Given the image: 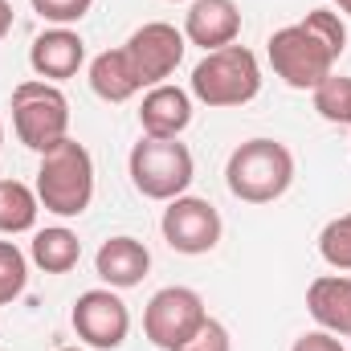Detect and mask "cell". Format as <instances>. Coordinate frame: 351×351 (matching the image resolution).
I'll list each match as a JSON object with an SVG mask.
<instances>
[{"label":"cell","instance_id":"1","mask_svg":"<svg viewBox=\"0 0 351 351\" xmlns=\"http://www.w3.org/2000/svg\"><path fill=\"white\" fill-rule=\"evenodd\" d=\"M348 49V25L331 8H311L298 25H286L269 37V66L294 90H315L335 74L339 53Z\"/></svg>","mask_w":351,"mask_h":351},{"label":"cell","instance_id":"2","mask_svg":"<svg viewBox=\"0 0 351 351\" xmlns=\"http://www.w3.org/2000/svg\"><path fill=\"white\" fill-rule=\"evenodd\" d=\"M37 200L53 217H82L94 200V160L78 139H62L41 152L37 164Z\"/></svg>","mask_w":351,"mask_h":351},{"label":"cell","instance_id":"3","mask_svg":"<svg viewBox=\"0 0 351 351\" xmlns=\"http://www.w3.org/2000/svg\"><path fill=\"white\" fill-rule=\"evenodd\" d=\"M225 184L245 204H274L294 184V156L278 139H245L225 164Z\"/></svg>","mask_w":351,"mask_h":351},{"label":"cell","instance_id":"4","mask_svg":"<svg viewBox=\"0 0 351 351\" xmlns=\"http://www.w3.org/2000/svg\"><path fill=\"white\" fill-rule=\"evenodd\" d=\"M262 94V66L254 58V49L245 45H225L213 49L196 62L192 70V98H200L204 106H245Z\"/></svg>","mask_w":351,"mask_h":351},{"label":"cell","instance_id":"5","mask_svg":"<svg viewBox=\"0 0 351 351\" xmlns=\"http://www.w3.org/2000/svg\"><path fill=\"white\" fill-rule=\"evenodd\" d=\"M12 131L29 152H49L70 135V102L53 82L25 78L12 90Z\"/></svg>","mask_w":351,"mask_h":351},{"label":"cell","instance_id":"6","mask_svg":"<svg viewBox=\"0 0 351 351\" xmlns=\"http://www.w3.org/2000/svg\"><path fill=\"white\" fill-rule=\"evenodd\" d=\"M127 172L139 196L147 200H176L188 192L196 164H192V152L180 143V139H152L143 135L131 156H127Z\"/></svg>","mask_w":351,"mask_h":351},{"label":"cell","instance_id":"7","mask_svg":"<svg viewBox=\"0 0 351 351\" xmlns=\"http://www.w3.org/2000/svg\"><path fill=\"white\" fill-rule=\"evenodd\" d=\"M204 319H208L204 298L192 286H164L152 294L143 311V335L160 351H176L204 327Z\"/></svg>","mask_w":351,"mask_h":351},{"label":"cell","instance_id":"8","mask_svg":"<svg viewBox=\"0 0 351 351\" xmlns=\"http://www.w3.org/2000/svg\"><path fill=\"white\" fill-rule=\"evenodd\" d=\"M160 229H164V241L172 245L176 254L200 258V254L217 250L225 225H221L217 204H208L204 196H176V200H168V208H164Z\"/></svg>","mask_w":351,"mask_h":351},{"label":"cell","instance_id":"9","mask_svg":"<svg viewBox=\"0 0 351 351\" xmlns=\"http://www.w3.org/2000/svg\"><path fill=\"white\" fill-rule=\"evenodd\" d=\"M78 339L94 351H114L127 343V331H131V311L127 302L110 290V286H98L78 294L74 302V315H70Z\"/></svg>","mask_w":351,"mask_h":351},{"label":"cell","instance_id":"10","mask_svg":"<svg viewBox=\"0 0 351 351\" xmlns=\"http://www.w3.org/2000/svg\"><path fill=\"white\" fill-rule=\"evenodd\" d=\"M123 49L131 53V62H135L143 86H160V82L172 78L176 66L184 62L188 37H184L176 25H168V21H147V25H139V29L127 37Z\"/></svg>","mask_w":351,"mask_h":351},{"label":"cell","instance_id":"11","mask_svg":"<svg viewBox=\"0 0 351 351\" xmlns=\"http://www.w3.org/2000/svg\"><path fill=\"white\" fill-rule=\"evenodd\" d=\"M82 62H86V41H82L74 29L53 25V29H45V33L33 37L29 66H33V74H37L41 82H53V86H58V82L74 78V74L82 70Z\"/></svg>","mask_w":351,"mask_h":351},{"label":"cell","instance_id":"12","mask_svg":"<svg viewBox=\"0 0 351 351\" xmlns=\"http://www.w3.org/2000/svg\"><path fill=\"white\" fill-rule=\"evenodd\" d=\"M241 33V8L237 0H192L184 12V37L200 45L204 53L233 45Z\"/></svg>","mask_w":351,"mask_h":351},{"label":"cell","instance_id":"13","mask_svg":"<svg viewBox=\"0 0 351 351\" xmlns=\"http://www.w3.org/2000/svg\"><path fill=\"white\" fill-rule=\"evenodd\" d=\"M192 123V94L188 90L172 86V82H160L143 94L139 102V127L143 135L152 139H180Z\"/></svg>","mask_w":351,"mask_h":351},{"label":"cell","instance_id":"14","mask_svg":"<svg viewBox=\"0 0 351 351\" xmlns=\"http://www.w3.org/2000/svg\"><path fill=\"white\" fill-rule=\"evenodd\" d=\"M94 269H98V278H102L110 290H131V286H139V282L147 278L152 254H147V245L135 241V237H106V241L98 245V254H94Z\"/></svg>","mask_w":351,"mask_h":351},{"label":"cell","instance_id":"15","mask_svg":"<svg viewBox=\"0 0 351 351\" xmlns=\"http://www.w3.org/2000/svg\"><path fill=\"white\" fill-rule=\"evenodd\" d=\"M306 311L323 331L351 339V278H343V274L315 278L306 290Z\"/></svg>","mask_w":351,"mask_h":351},{"label":"cell","instance_id":"16","mask_svg":"<svg viewBox=\"0 0 351 351\" xmlns=\"http://www.w3.org/2000/svg\"><path fill=\"white\" fill-rule=\"evenodd\" d=\"M90 90L102 98V102H127L143 90V78L131 62L127 49H106L90 62Z\"/></svg>","mask_w":351,"mask_h":351},{"label":"cell","instance_id":"17","mask_svg":"<svg viewBox=\"0 0 351 351\" xmlns=\"http://www.w3.org/2000/svg\"><path fill=\"white\" fill-rule=\"evenodd\" d=\"M29 258L37 269L45 274H70L78 258H82V241L74 229L66 225H49V229H37L33 233V245H29Z\"/></svg>","mask_w":351,"mask_h":351},{"label":"cell","instance_id":"18","mask_svg":"<svg viewBox=\"0 0 351 351\" xmlns=\"http://www.w3.org/2000/svg\"><path fill=\"white\" fill-rule=\"evenodd\" d=\"M37 213H41L37 188H29L21 180H0V233H8V237L29 233L37 225Z\"/></svg>","mask_w":351,"mask_h":351},{"label":"cell","instance_id":"19","mask_svg":"<svg viewBox=\"0 0 351 351\" xmlns=\"http://www.w3.org/2000/svg\"><path fill=\"white\" fill-rule=\"evenodd\" d=\"M311 94H315V110H319L327 123H343V127H351V78L331 74V78H323Z\"/></svg>","mask_w":351,"mask_h":351},{"label":"cell","instance_id":"20","mask_svg":"<svg viewBox=\"0 0 351 351\" xmlns=\"http://www.w3.org/2000/svg\"><path fill=\"white\" fill-rule=\"evenodd\" d=\"M29 286V258L16 250V241H0V306L21 298Z\"/></svg>","mask_w":351,"mask_h":351},{"label":"cell","instance_id":"21","mask_svg":"<svg viewBox=\"0 0 351 351\" xmlns=\"http://www.w3.org/2000/svg\"><path fill=\"white\" fill-rule=\"evenodd\" d=\"M319 254L331 269H351V213L335 217L323 233H319Z\"/></svg>","mask_w":351,"mask_h":351},{"label":"cell","instance_id":"22","mask_svg":"<svg viewBox=\"0 0 351 351\" xmlns=\"http://www.w3.org/2000/svg\"><path fill=\"white\" fill-rule=\"evenodd\" d=\"M90 4L94 0H33V12L41 16V21H49V25H74V21H82L90 12Z\"/></svg>","mask_w":351,"mask_h":351},{"label":"cell","instance_id":"23","mask_svg":"<svg viewBox=\"0 0 351 351\" xmlns=\"http://www.w3.org/2000/svg\"><path fill=\"white\" fill-rule=\"evenodd\" d=\"M176 351H233V343H229V331H225L217 319H204V327Z\"/></svg>","mask_w":351,"mask_h":351},{"label":"cell","instance_id":"24","mask_svg":"<svg viewBox=\"0 0 351 351\" xmlns=\"http://www.w3.org/2000/svg\"><path fill=\"white\" fill-rule=\"evenodd\" d=\"M290 351H348V348H343L339 335H331V331H306V335L294 339Z\"/></svg>","mask_w":351,"mask_h":351},{"label":"cell","instance_id":"25","mask_svg":"<svg viewBox=\"0 0 351 351\" xmlns=\"http://www.w3.org/2000/svg\"><path fill=\"white\" fill-rule=\"evenodd\" d=\"M12 21H16V16H12V4H8V0H0V41L12 33Z\"/></svg>","mask_w":351,"mask_h":351},{"label":"cell","instance_id":"26","mask_svg":"<svg viewBox=\"0 0 351 351\" xmlns=\"http://www.w3.org/2000/svg\"><path fill=\"white\" fill-rule=\"evenodd\" d=\"M335 4H339V8H343V12L351 16V0H335Z\"/></svg>","mask_w":351,"mask_h":351},{"label":"cell","instance_id":"27","mask_svg":"<svg viewBox=\"0 0 351 351\" xmlns=\"http://www.w3.org/2000/svg\"><path fill=\"white\" fill-rule=\"evenodd\" d=\"M0 147H4V123H0Z\"/></svg>","mask_w":351,"mask_h":351},{"label":"cell","instance_id":"28","mask_svg":"<svg viewBox=\"0 0 351 351\" xmlns=\"http://www.w3.org/2000/svg\"><path fill=\"white\" fill-rule=\"evenodd\" d=\"M62 351H82V348H62Z\"/></svg>","mask_w":351,"mask_h":351},{"label":"cell","instance_id":"29","mask_svg":"<svg viewBox=\"0 0 351 351\" xmlns=\"http://www.w3.org/2000/svg\"><path fill=\"white\" fill-rule=\"evenodd\" d=\"M172 4H180V0H172ZM188 4H192V0H188Z\"/></svg>","mask_w":351,"mask_h":351}]
</instances>
